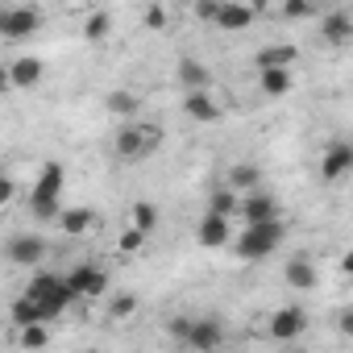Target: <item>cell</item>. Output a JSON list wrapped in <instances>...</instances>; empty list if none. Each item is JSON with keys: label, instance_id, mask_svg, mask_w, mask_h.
Listing matches in <instances>:
<instances>
[{"label": "cell", "instance_id": "obj_1", "mask_svg": "<svg viewBox=\"0 0 353 353\" xmlns=\"http://www.w3.org/2000/svg\"><path fill=\"white\" fill-rule=\"evenodd\" d=\"M283 241H287V221L270 216V221L245 225V233L233 241V250H237V258H245V262H262V258H270Z\"/></svg>", "mask_w": 353, "mask_h": 353}, {"label": "cell", "instance_id": "obj_2", "mask_svg": "<svg viewBox=\"0 0 353 353\" xmlns=\"http://www.w3.org/2000/svg\"><path fill=\"white\" fill-rule=\"evenodd\" d=\"M26 295L38 303V316H42L46 324H50V320H59V316L75 303V295H71L67 279H63V274H54V270L34 274V279H30V287H26Z\"/></svg>", "mask_w": 353, "mask_h": 353}, {"label": "cell", "instance_id": "obj_3", "mask_svg": "<svg viewBox=\"0 0 353 353\" xmlns=\"http://www.w3.org/2000/svg\"><path fill=\"white\" fill-rule=\"evenodd\" d=\"M158 145H162V129H158V125H141V121H133V117H129V125H121V133H117V141H112V150H117L121 162H141V158H150Z\"/></svg>", "mask_w": 353, "mask_h": 353}, {"label": "cell", "instance_id": "obj_4", "mask_svg": "<svg viewBox=\"0 0 353 353\" xmlns=\"http://www.w3.org/2000/svg\"><path fill=\"white\" fill-rule=\"evenodd\" d=\"M38 30H42V13L34 5H0V38L5 42H21Z\"/></svg>", "mask_w": 353, "mask_h": 353}, {"label": "cell", "instance_id": "obj_5", "mask_svg": "<svg viewBox=\"0 0 353 353\" xmlns=\"http://www.w3.org/2000/svg\"><path fill=\"white\" fill-rule=\"evenodd\" d=\"M63 279H67V287H71L75 299H100V295L108 291V270H100V266H92V262H79V266L67 270Z\"/></svg>", "mask_w": 353, "mask_h": 353}, {"label": "cell", "instance_id": "obj_6", "mask_svg": "<svg viewBox=\"0 0 353 353\" xmlns=\"http://www.w3.org/2000/svg\"><path fill=\"white\" fill-rule=\"evenodd\" d=\"M46 254H50V241L38 237V233H17V237H9V245H5V258H9L13 266H38Z\"/></svg>", "mask_w": 353, "mask_h": 353}, {"label": "cell", "instance_id": "obj_7", "mask_svg": "<svg viewBox=\"0 0 353 353\" xmlns=\"http://www.w3.org/2000/svg\"><path fill=\"white\" fill-rule=\"evenodd\" d=\"M183 112H188L192 121H200V125H216V121H225V104L212 100L208 88H188V96H183Z\"/></svg>", "mask_w": 353, "mask_h": 353}, {"label": "cell", "instance_id": "obj_8", "mask_svg": "<svg viewBox=\"0 0 353 353\" xmlns=\"http://www.w3.org/2000/svg\"><path fill=\"white\" fill-rule=\"evenodd\" d=\"M349 170H353V145L349 141H332L324 150V158H320V179L336 183V179H345Z\"/></svg>", "mask_w": 353, "mask_h": 353}, {"label": "cell", "instance_id": "obj_9", "mask_svg": "<svg viewBox=\"0 0 353 353\" xmlns=\"http://www.w3.org/2000/svg\"><path fill=\"white\" fill-rule=\"evenodd\" d=\"M212 26L225 30V34H241V30H250V26H254V5H241V0H221V9H216Z\"/></svg>", "mask_w": 353, "mask_h": 353}, {"label": "cell", "instance_id": "obj_10", "mask_svg": "<svg viewBox=\"0 0 353 353\" xmlns=\"http://www.w3.org/2000/svg\"><path fill=\"white\" fill-rule=\"evenodd\" d=\"M63 183H67L63 162H46V166L38 170L34 188H30V200H63Z\"/></svg>", "mask_w": 353, "mask_h": 353}, {"label": "cell", "instance_id": "obj_11", "mask_svg": "<svg viewBox=\"0 0 353 353\" xmlns=\"http://www.w3.org/2000/svg\"><path fill=\"white\" fill-rule=\"evenodd\" d=\"M196 241H200L204 250H225V245L233 241V225H229V216L204 212V221H200V229H196Z\"/></svg>", "mask_w": 353, "mask_h": 353}, {"label": "cell", "instance_id": "obj_12", "mask_svg": "<svg viewBox=\"0 0 353 353\" xmlns=\"http://www.w3.org/2000/svg\"><path fill=\"white\" fill-rule=\"evenodd\" d=\"M303 328H307V312L303 307H279L274 316H270V336L274 341H295V336H303Z\"/></svg>", "mask_w": 353, "mask_h": 353}, {"label": "cell", "instance_id": "obj_13", "mask_svg": "<svg viewBox=\"0 0 353 353\" xmlns=\"http://www.w3.org/2000/svg\"><path fill=\"white\" fill-rule=\"evenodd\" d=\"M237 216H241L245 225H254V221H270V216H279V200L266 196L262 188H254V192H245V200L237 204Z\"/></svg>", "mask_w": 353, "mask_h": 353}, {"label": "cell", "instance_id": "obj_14", "mask_svg": "<svg viewBox=\"0 0 353 353\" xmlns=\"http://www.w3.org/2000/svg\"><path fill=\"white\" fill-rule=\"evenodd\" d=\"M320 38H324L328 46H349V42H353V17H349L345 9L324 13V17H320Z\"/></svg>", "mask_w": 353, "mask_h": 353}, {"label": "cell", "instance_id": "obj_15", "mask_svg": "<svg viewBox=\"0 0 353 353\" xmlns=\"http://www.w3.org/2000/svg\"><path fill=\"white\" fill-rule=\"evenodd\" d=\"M183 341H188L192 349H216V345L225 341V328H221V320H212V316H200V320H192V324H188Z\"/></svg>", "mask_w": 353, "mask_h": 353}, {"label": "cell", "instance_id": "obj_16", "mask_svg": "<svg viewBox=\"0 0 353 353\" xmlns=\"http://www.w3.org/2000/svg\"><path fill=\"white\" fill-rule=\"evenodd\" d=\"M42 75H46V67H42V59H34V54H17V59L9 63V88H38Z\"/></svg>", "mask_w": 353, "mask_h": 353}, {"label": "cell", "instance_id": "obj_17", "mask_svg": "<svg viewBox=\"0 0 353 353\" xmlns=\"http://www.w3.org/2000/svg\"><path fill=\"white\" fill-rule=\"evenodd\" d=\"M54 225H59L67 237H88V233L100 225V216H96V208H63Z\"/></svg>", "mask_w": 353, "mask_h": 353}, {"label": "cell", "instance_id": "obj_18", "mask_svg": "<svg viewBox=\"0 0 353 353\" xmlns=\"http://www.w3.org/2000/svg\"><path fill=\"white\" fill-rule=\"evenodd\" d=\"M258 88H262L270 100H279V96H291L295 75H291V67H262V71H258Z\"/></svg>", "mask_w": 353, "mask_h": 353}, {"label": "cell", "instance_id": "obj_19", "mask_svg": "<svg viewBox=\"0 0 353 353\" xmlns=\"http://www.w3.org/2000/svg\"><path fill=\"white\" fill-rule=\"evenodd\" d=\"M283 283H287V287H295V291H316L320 274H316V266L299 254V258H291V262L283 266Z\"/></svg>", "mask_w": 353, "mask_h": 353}, {"label": "cell", "instance_id": "obj_20", "mask_svg": "<svg viewBox=\"0 0 353 353\" xmlns=\"http://www.w3.org/2000/svg\"><path fill=\"white\" fill-rule=\"evenodd\" d=\"M295 59H299V50L291 46V42H270V46H262L258 54H254V67L262 71V67H295Z\"/></svg>", "mask_w": 353, "mask_h": 353}, {"label": "cell", "instance_id": "obj_21", "mask_svg": "<svg viewBox=\"0 0 353 353\" xmlns=\"http://www.w3.org/2000/svg\"><path fill=\"white\" fill-rule=\"evenodd\" d=\"M104 108L112 112V117H121V121H129V117H137V108H141V100L129 92V88H117V92H108L104 96Z\"/></svg>", "mask_w": 353, "mask_h": 353}, {"label": "cell", "instance_id": "obj_22", "mask_svg": "<svg viewBox=\"0 0 353 353\" xmlns=\"http://www.w3.org/2000/svg\"><path fill=\"white\" fill-rule=\"evenodd\" d=\"M229 188H233V192H254V188H262V170H258L254 162H237V166L229 170Z\"/></svg>", "mask_w": 353, "mask_h": 353}, {"label": "cell", "instance_id": "obj_23", "mask_svg": "<svg viewBox=\"0 0 353 353\" xmlns=\"http://www.w3.org/2000/svg\"><path fill=\"white\" fill-rule=\"evenodd\" d=\"M174 75H179V83H183V88H208V83H212L208 67H204V63H196V59H179Z\"/></svg>", "mask_w": 353, "mask_h": 353}, {"label": "cell", "instance_id": "obj_24", "mask_svg": "<svg viewBox=\"0 0 353 353\" xmlns=\"http://www.w3.org/2000/svg\"><path fill=\"white\" fill-rule=\"evenodd\" d=\"M237 204H241V196H237L229 183H225V188H216V192L208 196V212H216V216H229V221L237 216Z\"/></svg>", "mask_w": 353, "mask_h": 353}, {"label": "cell", "instance_id": "obj_25", "mask_svg": "<svg viewBox=\"0 0 353 353\" xmlns=\"http://www.w3.org/2000/svg\"><path fill=\"white\" fill-rule=\"evenodd\" d=\"M129 225H133V229H141L145 237H154V229H158V208H154L150 200H137V204H133V212H129Z\"/></svg>", "mask_w": 353, "mask_h": 353}, {"label": "cell", "instance_id": "obj_26", "mask_svg": "<svg viewBox=\"0 0 353 353\" xmlns=\"http://www.w3.org/2000/svg\"><path fill=\"white\" fill-rule=\"evenodd\" d=\"M17 341H21L26 349H42V345H50V332H46V320H34V324H21V328H17Z\"/></svg>", "mask_w": 353, "mask_h": 353}, {"label": "cell", "instance_id": "obj_27", "mask_svg": "<svg viewBox=\"0 0 353 353\" xmlns=\"http://www.w3.org/2000/svg\"><path fill=\"white\" fill-rule=\"evenodd\" d=\"M108 34H112V17H108L104 9H100V13H92V17L83 21V38H88V42H104Z\"/></svg>", "mask_w": 353, "mask_h": 353}, {"label": "cell", "instance_id": "obj_28", "mask_svg": "<svg viewBox=\"0 0 353 353\" xmlns=\"http://www.w3.org/2000/svg\"><path fill=\"white\" fill-rule=\"evenodd\" d=\"M9 320L21 328V324H34V320H42V316H38V303H34L30 295H17L13 307H9Z\"/></svg>", "mask_w": 353, "mask_h": 353}, {"label": "cell", "instance_id": "obj_29", "mask_svg": "<svg viewBox=\"0 0 353 353\" xmlns=\"http://www.w3.org/2000/svg\"><path fill=\"white\" fill-rule=\"evenodd\" d=\"M312 13H316L312 0H283V9H279L283 21H303V17H312Z\"/></svg>", "mask_w": 353, "mask_h": 353}, {"label": "cell", "instance_id": "obj_30", "mask_svg": "<svg viewBox=\"0 0 353 353\" xmlns=\"http://www.w3.org/2000/svg\"><path fill=\"white\" fill-rule=\"evenodd\" d=\"M133 312H137V295H112L108 299V316L112 320H129Z\"/></svg>", "mask_w": 353, "mask_h": 353}, {"label": "cell", "instance_id": "obj_31", "mask_svg": "<svg viewBox=\"0 0 353 353\" xmlns=\"http://www.w3.org/2000/svg\"><path fill=\"white\" fill-rule=\"evenodd\" d=\"M30 212H34L38 221H59V212H63V200H30Z\"/></svg>", "mask_w": 353, "mask_h": 353}, {"label": "cell", "instance_id": "obj_32", "mask_svg": "<svg viewBox=\"0 0 353 353\" xmlns=\"http://www.w3.org/2000/svg\"><path fill=\"white\" fill-rule=\"evenodd\" d=\"M141 26H145V30H154V34H158V30H166V26H170V21H166V9H162V5H145Z\"/></svg>", "mask_w": 353, "mask_h": 353}, {"label": "cell", "instance_id": "obj_33", "mask_svg": "<svg viewBox=\"0 0 353 353\" xmlns=\"http://www.w3.org/2000/svg\"><path fill=\"white\" fill-rule=\"evenodd\" d=\"M145 241H150V237H145L141 229H133V225H129V229L121 233V254H137V250H141Z\"/></svg>", "mask_w": 353, "mask_h": 353}, {"label": "cell", "instance_id": "obj_34", "mask_svg": "<svg viewBox=\"0 0 353 353\" xmlns=\"http://www.w3.org/2000/svg\"><path fill=\"white\" fill-rule=\"evenodd\" d=\"M216 9H221V0H196V21H204V26H212V17H216Z\"/></svg>", "mask_w": 353, "mask_h": 353}, {"label": "cell", "instance_id": "obj_35", "mask_svg": "<svg viewBox=\"0 0 353 353\" xmlns=\"http://www.w3.org/2000/svg\"><path fill=\"white\" fill-rule=\"evenodd\" d=\"M17 200V183L9 179V174H0V208H9Z\"/></svg>", "mask_w": 353, "mask_h": 353}, {"label": "cell", "instance_id": "obj_36", "mask_svg": "<svg viewBox=\"0 0 353 353\" xmlns=\"http://www.w3.org/2000/svg\"><path fill=\"white\" fill-rule=\"evenodd\" d=\"M188 324H192L188 316H174V320H170V332H174V336H179V341H183V332H188Z\"/></svg>", "mask_w": 353, "mask_h": 353}, {"label": "cell", "instance_id": "obj_37", "mask_svg": "<svg viewBox=\"0 0 353 353\" xmlns=\"http://www.w3.org/2000/svg\"><path fill=\"white\" fill-rule=\"evenodd\" d=\"M341 332H345V336L353 332V312H341Z\"/></svg>", "mask_w": 353, "mask_h": 353}, {"label": "cell", "instance_id": "obj_38", "mask_svg": "<svg viewBox=\"0 0 353 353\" xmlns=\"http://www.w3.org/2000/svg\"><path fill=\"white\" fill-rule=\"evenodd\" d=\"M5 92H9V67L0 63V96H5Z\"/></svg>", "mask_w": 353, "mask_h": 353}]
</instances>
